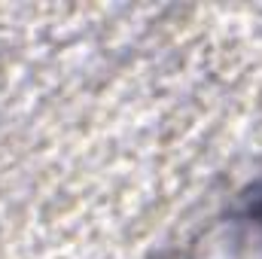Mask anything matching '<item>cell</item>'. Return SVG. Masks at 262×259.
<instances>
[{"mask_svg":"<svg viewBox=\"0 0 262 259\" xmlns=\"http://www.w3.org/2000/svg\"><path fill=\"white\" fill-rule=\"evenodd\" d=\"M250 213H253V220H256V223H262V195H259V201L250 207Z\"/></svg>","mask_w":262,"mask_h":259,"instance_id":"1","label":"cell"}]
</instances>
